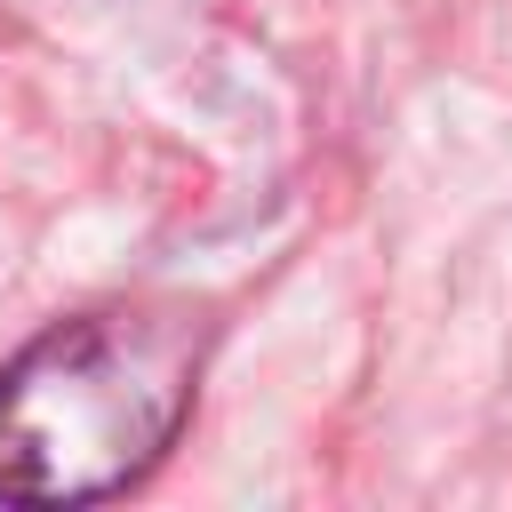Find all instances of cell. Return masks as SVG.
I'll return each mask as SVG.
<instances>
[{
	"instance_id": "obj_1",
	"label": "cell",
	"mask_w": 512,
	"mask_h": 512,
	"mask_svg": "<svg viewBox=\"0 0 512 512\" xmlns=\"http://www.w3.org/2000/svg\"><path fill=\"white\" fill-rule=\"evenodd\" d=\"M200 392V320L80 312L0 360V504H96L136 488Z\"/></svg>"
}]
</instances>
